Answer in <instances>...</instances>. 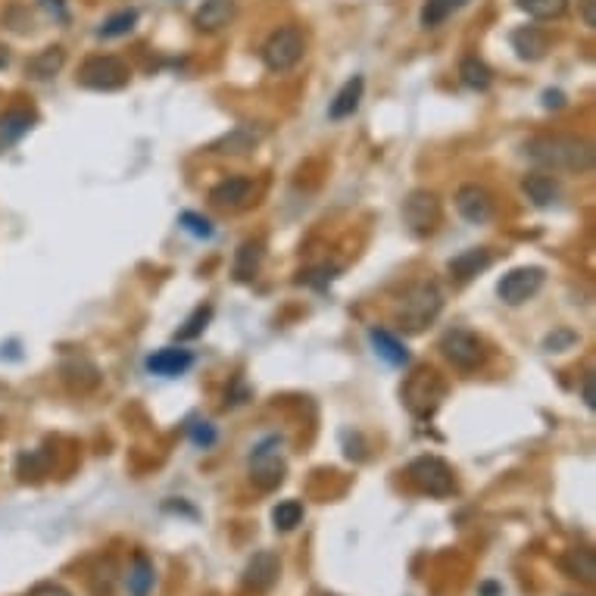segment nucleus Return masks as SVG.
Instances as JSON below:
<instances>
[{"instance_id":"1","label":"nucleus","mask_w":596,"mask_h":596,"mask_svg":"<svg viewBox=\"0 0 596 596\" xmlns=\"http://www.w3.org/2000/svg\"><path fill=\"white\" fill-rule=\"evenodd\" d=\"M525 153L553 172H590L593 169V144L572 135H537L525 144Z\"/></svg>"},{"instance_id":"2","label":"nucleus","mask_w":596,"mask_h":596,"mask_svg":"<svg viewBox=\"0 0 596 596\" xmlns=\"http://www.w3.org/2000/svg\"><path fill=\"white\" fill-rule=\"evenodd\" d=\"M444 309V294L434 281H412L409 288L397 297L394 306V322L406 334H419L425 331Z\"/></svg>"},{"instance_id":"3","label":"nucleus","mask_w":596,"mask_h":596,"mask_svg":"<svg viewBox=\"0 0 596 596\" xmlns=\"http://www.w3.org/2000/svg\"><path fill=\"white\" fill-rule=\"evenodd\" d=\"M406 478L409 484L419 490V494H428L434 500H444L456 494V472L450 469V462H444L440 456H419L406 465Z\"/></svg>"},{"instance_id":"4","label":"nucleus","mask_w":596,"mask_h":596,"mask_svg":"<svg viewBox=\"0 0 596 596\" xmlns=\"http://www.w3.org/2000/svg\"><path fill=\"white\" fill-rule=\"evenodd\" d=\"M444 397H447V381L434 369H416L403 384V403L416 419H431Z\"/></svg>"},{"instance_id":"5","label":"nucleus","mask_w":596,"mask_h":596,"mask_svg":"<svg viewBox=\"0 0 596 596\" xmlns=\"http://www.w3.org/2000/svg\"><path fill=\"white\" fill-rule=\"evenodd\" d=\"M306 54V38L297 25H281L263 44V63L269 72H288Z\"/></svg>"},{"instance_id":"6","label":"nucleus","mask_w":596,"mask_h":596,"mask_svg":"<svg viewBox=\"0 0 596 596\" xmlns=\"http://www.w3.org/2000/svg\"><path fill=\"white\" fill-rule=\"evenodd\" d=\"M128 79H132V72L113 54L88 57L79 69V85L88 91H122Z\"/></svg>"},{"instance_id":"7","label":"nucleus","mask_w":596,"mask_h":596,"mask_svg":"<svg viewBox=\"0 0 596 596\" xmlns=\"http://www.w3.org/2000/svg\"><path fill=\"white\" fill-rule=\"evenodd\" d=\"M284 456H281V437H266L263 444H256L250 456V481L259 490H275L284 481Z\"/></svg>"},{"instance_id":"8","label":"nucleus","mask_w":596,"mask_h":596,"mask_svg":"<svg viewBox=\"0 0 596 596\" xmlns=\"http://www.w3.org/2000/svg\"><path fill=\"white\" fill-rule=\"evenodd\" d=\"M440 353L447 356V362L459 372H475L484 362V344L478 334L465 331V328H453L440 338Z\"/></svg>"},{"instance_id":"9","label":"nucleus","mask_w":596,"mask_h":596,"mask_svg":"<svg viewBox=\"0 0 596 596\" xmlns=\"http://www.w3.org/2000/svg\"><path fill=\"white\" fill-rule=\"evenodd\" d=\"M543 281H547V272L540 266H518L500 278L497 294L506 306H522L543 288Z\"/></svg>"},{"instance_id":"10","label":"nucleus","mask_w":596,"mask_h":596,"mask_svg":"<svg viewBox=\"0 0 596 596\" xmlns=\"http://www.w3.org/2000/svg\"><path fill=\"white\" fill-rule=\"evenodd\" d=\"M440 216H444V210H440V200L431 191H412L403 200V219L416 235H431L440 225Z\"/></svg>"},{"instance_id":"11","label":"nucleus","mask_w":596,"mask_h":596,"mask_svg":"<svg viewBox=\"0 0 596 596\" xmlns=\"http://www.w3.org/2000/svg\"><path fill=\"white\" fill-rule=\"evenodd\" d=\"M456 210L465 222L484 225L494 219V197H490V191L481 185H462L456 191Z\"/></svg>"},{"instance_id":"12","label":"nucleus","mask_w":596,"mask_h":596,"mask_svg":"<svg viewBox=\"0 0 596 596\" xmlns=\"http://www.w3.org/2000/svg\"><path fill=\"white\" fill-rule=\"evenodd\" d=\"M278 575H281V559H278V553L259 550V553H253V559H250L247 568H244V587L253 590V593H266V590L275 587Z\"/></svg>"},{"instance_id":"13","label":"nucleus","mask_w":596,"mask_h":596,"mask_svg":"<svg viewBox=\"0 0 596 596\" xmlns=\"http://www.w3.org/2000/svg\"><path fill=\"white\" fill-rule=\"evenodd\" d=\"M263 138H266V128H263V125L244 122V125L231 128L228 135H222L210 150H213V153H222V157H241V153H250Z\"/></svg>"},{"instance_id":"14","label":"nucleus","mask_w":596,"mask_h":596,"mask_svg":"<svg viewBox=\"0 0 596 596\" xmlns=\"http://www.w3.org/2000/svg\"><path fill=\"white\" fill-rule=\"evenodd\" d=\"M194 366V356L181 347H163L147 359V372L160 378H178Z\"/></svg>"},{"instance_id":"15","label":"nucleus","mask_w":596,"mask_h":596,"mask_svg":"<svg viewBox=\"0 0 596 596\" xmlns=\"http://www.w3.org/2000/svg\"><path fill=\"white\" fill-rule=\"evenodd\" d=\"M512 41V50L522 60H543L547 57V50H550V38L543 29H537V25H518V29L509 35Z\"/></svg>"},{"instance_id":"16","label":"nucleus","mask_w":596,"mask_h":596,"mask_svg":"<svg viewBox=\"0 0 596 596\" xmlns=\"http://www.w3.org/2000/svg\"><path fill=\"white\" fill-rule=\"evenodd\" d=\"M235 16H238L235 0H203V7L194 13V25L200 32H219L235 22Z\"/></svg>"},{"instance_id":"17","label":"nucleus","mask_w":596,"mask_h":596,"mask_svg":"<svg viewBox=\"0 0 596 596\" xmlns=\"http://www.w3.org/2000/svg\"><path fill=\"white\" fill-rule=\"evenodd\" d=\"M63 66H66V50L60 44H50V47L38 50L35 57H29V63H25V75L35 82H47V79H54Z\"/></svg>"},{"instance_id":"18","label":"nucleus","mask_w":596,"mask_h":596,"mask_svg":"<svg viewBox=\"0 0 596 596\" xmlns=\"http://www.w3.org/2000/svg\"><path fill=\"white\" fill-rule=\"evenodd\" d=\"M253 194V181L244 178V175H231V178H222L219 185L210 191V200L216 206H228V210H238L244 206Z\"/></svg>"},{"instance_id":"19","label":"nucleus","mask_w":596,"mask_h":596,"mask_svg":"<svg viewBox=\"0 0 596 596\" xmlns=\"http://www.w3.org/2000/svg\"><path fill=\"white\" fill-rule=\"evenodd\" d=\"M362 91H366V82H362V75H353V79H347V82H344V88H341L338 94H334L331 107H328V116H331L334 122L350 119V116L359 110Z\"/></svg>"},{"instance_id":"20","label":"nucleus","mask_w":596,"mask_h":596,"mask_svg":"<svg viewBox=\"0 0 596 596\" xmlns=\"http://www.w3.org/2000/svg\"><path fill=\"white\" fill-rule=\"evenodd\" d=\"M559 565H562V572H565L568 578H575V581H581V584H593V581H596V556H593V550H587V547L565 550L562 559H559Z\"/></svg>"},{"instance_id":"21","label":"nucleus","mask_w":596,"mask_h":596,"mask_svg":"<svg viewBox=\"0 0 596 596\" xmlns=\"http://www.w3.org/2000/svg\"><path fill=\"white\" fill-rule=\"evenodd\" d=\"M32 125H35V113H29V110H10L0 116V150H7L16 141H22L32 132Z\"/></svg>"},{"instance_id":"22","label":"nucleus","mask_w":596,"mask_h":596,"mask_svg":"<svg viewBox=\"0 0 596 596\" xmlns=\"http://www.w3.org/2000/svg\"><path fill=\"white\" fill-rule=\"evenodd\" d=\"M153 581H157V568H153V562L144 553H135L132 565H128V572H125L128 593H132V596H150Z\"/></svg>"},{"instance_id":"23","label":"nucleus","mask_w":596,"mask_h":596,"mask_svg":"<svg viewBox=\"0 0 596 596\" xmlns=\"http://www.w3.org/2000/svg\"><path fill=\"white\" fill-rule=\"evenodd\" d=\"M490 263H494V256H490V250L472 247V250L459 253L456 259H450V275H453L456 281H469V278H475L478 272H484Z\"/></svg>"},{"instance_id":"24","label":"nucleus","mask_w":596,"mask_h":596,"mask_svg":"<svg viewBox=\"0 0 596 596\" xmlns=\"http://www.w3.org/2000/svg\"><path fill=\"white\" fill-rule=\"evenodd\" d=\"M369 341H372L375 353L384 362H391V366H406L409 353H406V347H403V341L397 338V334H391L387 328H372L369 331Z\"/></svg>"},{"instance_id":"25","label":"nucleus","mask_w":596,"mask_h":596,"mask_svg":"<svg viewBox=\"0 0 596 596\" xmlns=\"http://www.w3.org/2000/svg\"><path fill=\"white\" fill-rule=\"evenodd\" d=\"M525 194L537 203V206H553L559 200V181L547 172H531L522 181Z\"/></svg>"},{"instance_id":"26","label":"nucleus","mask_w":596,"mask_h":596,"mask_svg":"<svg viewBox=\"0 0 596 596\" xmlns=\"http://www.w3.org/2000/svg\"><path fill=\"white\" fill-rule=\"evenodd\" d=\"M459 79L465 88H472V91H487L490 82H494V72H490V66L478 57H462L459 63Z\"/></svg>"},{"instance_id":"27","label":"nucleus","mask_w":596,"mask_h":596,"mask_svg":"<svg viewBox=\"0 0 596 596\" xmlns=\"http://www.w3.org/2000/svg\"><path fill=\"white\" fill-rule=\"evenodd\" d=\"M259 266H263V241H244L235 256V278L250 281L259 272Z\"/></svg>"},{"instance_id":"28","label":"nucleus","mask_w":596,"mask_h":596,"mask_svg":"<svg viewBox=\"0 0 596 596\" xmlns=\"http://www.w3.org/2000/svg\"><path fill=\"white\" fill-rule=\"evenodd\" d=\"M459 7H465V0H425L422 25H425V29H437V25H444Z\"/></svg>"},{"instance_id":"29","label":"nucleus","mask_w":596,"mask_h":596,"mask_svg":"<svg viewBox=\"0 0 596 596\" xmlns=\"http://www.w3.org/2000/svg\"><path fill=\"white\" fill-rule=\"evenodd\" d=\"M303 522V503L300 500H284V503H278L275 509H272V525H275V531H294L297 525Z\"/></svg>"},{"instance_id":"30","label":"nucleus","mask_w":596,"mask_h":596,"mask_svg":"<svg viewBox=\"0 0 596 596\" xmlns=\"http://www.w3.org/2000/svg\"><path fill=\"white\" fill-rule=\"evenodd\" d=\"M515 4L531 19H559L568 10V0H515Z\"/></svg>"},{"instance_id":"31","label":"nucleus","mask_w":596,"mask_h":596,"mask_svg":"<svg viewBox=\"0 0 596 596\" xmlns=\"http://www.w3.org/2000/svg\"><path fill=\"white\" fill-rule=\"evenodd\" d=\"M47 469H50V453L47 450H32V453H22L19 456V478L22 481H38V478H44L47 475Z\"/></svg>"},{"instance_id":"32","label":"nucleus","mask_w":596,"mask_h":596,"mask_svg":"<svg viewBox=\"0 0 596 596\" xmlns=\"http://www.w3.org/2000/svg\"><path fill=\"white\" fill-rule=\"evenodd\" d=\"M210 319H213V306H210V303L197 306L194 313L188 316V322L178 328L175 338H178V341H194V338H200V334L206 331V325H210Z\"/></svg>"},{"instance_id":"33","label":"nucleus","mask_w":596,"mask_h":596,"mask_svg":"<svg viewBox=\"0 0 596 596\" xmlns=\"http://www.w3.org/2000/svg\"><path fill=\"white\" fill-rule=\"evenodd\" d=\"M135 22H138V10H122L116 16H110L107 22L97 29V38H122L135 29Z\"/></svg>"},{"instance_id":"34","label":"nucleus","mask_w":596,"mask_h":596,"mask_svg":"<svg viewBox=\"0 0 596 596\" xmlns=\"http://www.w3.org/2000/svg\"><path fill=\"white\" fill-rule=\"evenodd\" d=\"M63 375H66V381L72 384V387H79V391H85V375L88 378H94V381H100V372H97V366L91 359H85V356H79V359H72V362H66L63 366Z\"/></svg>"},{"instance_id":"35","label":"nucleus","mask_w":596,"mask_h":596,"mask_svg":"<svg viewBox=\"0 0 596 596\" xmlns=\"http://www.w3.org/2000/svg\"><path fill=\"white\" fill-rule=\"evenodd\" d=\"M178 225L188 231V235H194V238H213V222L206 219V216H200V213H191V210H185L178 216Z\"/></svg>"},{"instance_id":"36","label":"nucleus","mask_w":596,"mask_h":596,"mask_svg":"<svg viewBox=\"0 0 596 596\" xmlns=\"http://www.w3.org/2000/svg\"><path fill=\"white\" fill-rule=\"evenodd\" d=\"M188 434H191V440L197 447H213L216 444V428L210 425V422H194L191 428H188Z\"/></svg>"},{"instance_id":"37","label":"nucleus","mask_w":596,"mask_h":596,"mask_svg":"<svg viewBox=\"0 0 596 596\" xmlns=\"http://www.w3.org/2000/svg\"><path fill=\"white\" fill-rule=\"evenodd\" d=\"M581 400H584V406H587V409H596V375H593V369H590V372H584V381H581Z\"/></svg>"},{"instance_id":"38","label":"nucleus","mask_w":596,"mask_h":596,"mask_svg":"<svg viewBox=\"0 0 596 596\" xmlns=\"http://www.w3.org/2000/svg\"><path fill=\"white\" fill-rule=\"evenodd\" d=\"M578 10L587 29H596V0H578Z\"/></svg>"},{"instance_id":"39","label":"nucleus","mask_w":596,"mask_h":596,"mask_svg":"<svg viewBox=\"0 0 596 596\" xmlns=\"http://www.w3.org/2000/svg\"><path fill=\"white\" fill-rule=\"evenodd\" d=\"M25 596H72L66 587H60V584H38V587H32Z\"/></svg>"},{"instance_id":"40","label":"nucleus","mask_w":596,"mask_h":596,"mask_svg":"<svg viewBox=\"0 0 596 596\" xmlns=\"http://www.w3.org/2000/svg\"><path fill=\"white\" fill-rule=\"evenodd\" d=\"M572 341H575V334H568V331H565V334H556V338L547 341V350H550V353H559L562 344H572Z\"/></svg>"},{"instance_id":"41","label":"nucleus","mask_w":596,"mask_h":596,"mask_svg":"<svg viewBox=\"0 0 596 596\" xmlns=\"http://www.w3.org/2000/svg\"><path fill=\"white\" fill-rule=\"evenodd\" d=\"M547 107H562V94H559V91H556V94H553V91L547 94Z\"/></svg>"},{"instance_id":"42","label":"nucleus","mask_w":596,"mask_h":596,"mask_svg":"<svg viewBox=\"0 0 596 596\" xmlns=\"http://www.w3.org/2000/svg\"><path fill=\"white\" fill-rule=\"evenodd\" d=\"M481 593H484V596H497L500 587H497V584H481Z\"/></svg>"},{"instance_id":"43","label":"nucleus","mask_w":596,"mask_h":596,"mask_svg":"<svg viewBox=\"0 0 596 596\" xmlns=\"http://www.w3.org/2000/svg\"><path fill=\"white\" fill-rule=\"evenodd\" d=\"M10 63V50L4 47V44H0V69H4Z\"/></svg>"},{"instance_id":"44","label":"nucleus","mask_w":596,"mask_h":596,"mask_svg":"<svg viewBox=\"0 0 596 596\" xmlns=\"http://www.w3.org/2000/svg\"><path fill=\"white\" fill-rule=\"evenodd\" d=\"M316 596H334V593H316Z\"/></svg>"}]
</instances>
